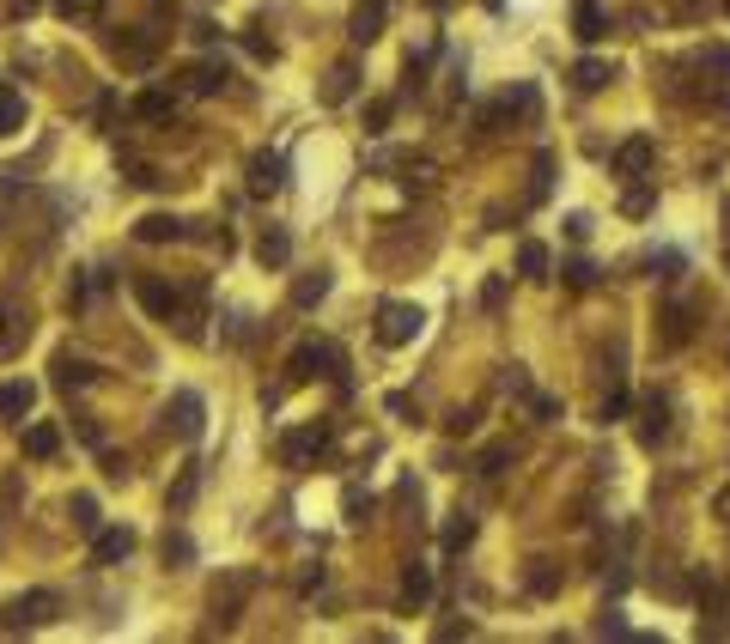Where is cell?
<instances>
[{
    "mask_svg": "<svg viewBox=\"0 0 730 644\" xmlns=\"http://www.w3.org/2000/svg\"><path fill=\"white\" fill-rule=\"evenodd\" d=\"M256 596V572H226V578H219L213 584V620L219 626H232L238 614H244V602Z\"/></svg>",
    "mask_w": 730,
    "mask_h": 644,
    "instance_id": "obj_1",
    "label": "cell"
},
{
    "mask_svg": "<svg viewBox=\"0 0 730 644\" xmlns=\"http://www.w3.org/2000/svg\"><path fill=\"white\" fill-rule=\"evenodd\" d=\"M420 322H426V316H420L414 304H396V298L378 304V347H408V341L420 335Z\"/></svg>",
    "mask_w": 730,
    "mask_h": 644,
    "instance_id": "obj_2",
    "label": "cell"
},
{
    "mask_svg": "<svg viewBox=\"0 0 730 644\" xmlns=\"http://www.w3.org/2000/svg\"><path fill=\"white\" fill-rule=\"evenodd\" d=\"M292 383H305V377H341V347L335 341H305L299 353H292Z\"/></svg>",
    "mask_w": 730,
    "mask_h": 644,
    "instance_id": "obj_3",
    "label": "cell"
},
{
    "mask_svg": "<svg viewBox=\"0 0 730 644\" xmlns=\"http://www.w3.org/2000/svg\"><path fill=\"white\" fill-rule=\"evenodd\" d=\"M134 298H140L146 310H153L159 322H171V316L183 310V292H177L171 280H159V274H140V280H134Z\"/></svg>",
    "mask_w": 730,
    "mask_h": 644,
    "instance_id": "obj_4",
    "label": "cell"
},
{
    "mask_svg": "<svg viewBox=\"0 0 730 644\" xmlns=\"http://www.w3.org/2000/svg\"><path fill=\"white\" fill-rule=\"evenodd\" d=\"M55 614H61V596L55 590H31V596H19L7 608V626H49Z\"/></svg>",
    "mask_w": 730,
    "mask_h": 644,
    "instance_id": "obj_5",
    "label": "cell"
},
{
    "mask_svg": "<svg viewBox=\"0 0 730 644\" xmlns=\"http://www.w3.org/2000/svg\"><path fill=\"white\" fill-rule=\"evenodd\" d=\"M323 450H329V426H305V432L280 438V462L286 468H305V456H323Z\"/></svg>",
    "mask_w": 730,
    "mask_h": 644,
    "instance_id": "obj_6",
    "label": "cell"
},
{
    "mask_svg": "<svg viewBox=\"0 0 730 644\" xmlns=\"http://www.w3.org/2000/svg\"><path fill=\"white\" fill-rule=\"evenodd\" d=\"M134 237H140V244H183V237H189V219H177V213H146V219L134 225Z\"/></svg>",
    "mask_w": 730,
    "mask_h": 644,
    "instance_id": "obj_7",
    "label": "cell"
},
{
    "mask_svg": "<svg viewBox=\"0 0 730 644\" xmlns=\"http://www.w3.org/2000/svg\"><path fill=\"white\" fill-rule=\"evenodd\" d=\"M347 37H353V43H378V37H384V0H353Z\"/></svg>",
    "mask_w": 730,
    "mask_h": 644,
    "instance_id": "obj_8",
    "label": "cell"
},
{
    "mask_svg": "<svg viewBox=\"0 0 730 644\" xmlns=\"http://www.w3.org/2000/svg\"><path fill=\"white\" fill-rule=\"evenodd\" d=\"M201 414H207V408H201V395H195V389H177V395H171V426H177V438H183V444H195V438H201Z\"/></svg>",
    "mask_w": 730,
    "mask_h": 644,
    "instance_id": "obj_9",
    "label": "cell"
},
{
    "mask_svg": "<svg viewBox=\"0 0 730 644\" xmlns=\"http://www.w3.org/2000/svg\"><path fill=\"white\" fill-rule=\"evenodd\" d=\"M134 553V529L122 523V529H98L92 535V566H122V559Z\"/></svg>",
    "mask_w": 730,
    "mask_h": 644,
    "instance_id": "obj_10",
    "label": "cell"
},
{
    "mask_svg": "<svg viewBox=\"0 0 730 644\" xmlns=\"http://www.w3.org/2000/svg\"><path fill=\"white\" fill-rule=\"evenodd\" d=\"M286 183V158L280 152H256L250 158V195H274Z\"/></svg>",
    "mask_w": 730,
    "mask_h": 644,
    "instance_id": "obj_11",
    "label": "cell"
},
{
    "mask_svg": "<svg viewBox=\"0 0 730 644\" xmlns=\"http://www.w3.org/2000/svg\"><path fill=\"white\" fill-rule=\"evenodd\" d=\"M353 92H359V67H353V61H335V67L323 73V92H317V98H323V104H347Z\"/></svg>",
    "mask_w": 730,
    "mask_h": 644,
    "instance_id": "obj_12",
    "label": "cell"
},
{
    "mask_svg": "<svg viewBox=\"0 0 730 644\" xmlns=\"http://www.w3.org/2000/svg\"><path fill=\"white\" fill-rule=\"evenodd\" d=\"M183 79H189V92L213 98V92H219V86H226V79H232V67H226V61H195V67H189Z\"/></svg>",
    "mask_w": 730,
    "mask_h": 644,
    "instance_id": "obj_13",
    "label": "cell"
},
{
    "mask_svg": "<svg viewBox=\"0 0 730 644\" xmlns=\"http://www.w3.org/2000/svg\"><path fill=\"white\" fill-rule=\"evenodd\" d=\"M37 401V383H0V420H25Z\"/></svg>",
    "mask_w": 730,
    "mask_h": 644,
    "instance_id": "obj_14",
    "label": "cell"
},
{
    "mask_svg": "<svg viewBox=\"0 0 730 644\" xmlns=\"http://www.w3.org/2000/svg\"><path fill=\"white\" fill-rule=\"evenodd\" d=\"M256 262H262V268H286V262H292V237H286V231H262V237H256Z\"/></svg>",
    "mask_w": 730,
    "mask_h": 644,
    "instance_id": "obj_15",
    "label": "cell"
},
{
    "mask_svg": "<svg viewBox=\"0 0 730 644\" xmlns=\"http://www.w3.org/2000/svg\"><path fill=\"white\" fill-rule=\"evenodd\" d=\"M645 165H651V140H645V134H633V140L615 152V171H621V177H639Z\"/></svg>",
    "mask_w": 730,
    "mask_h": 644,
    "instance_id": "obj_16",
    "label": "cell"
},
{
    "mask_svg": "<svg viewBox=\"0 0 730 644\" xmlns=\"http://www.w3.org/2000/svg\"><path fill=\"white\" fill-rule=\"evenodd\" d=\"M67 517H73V529H80V535H98V529H104V517H98V499H92V493H73V499H67Z\"/></svg>",
    "mask_w": 730,
    "mask_h": 644,
    "instance_id": "obj_17",
    "label": "cell"
},
{
    "mask_svg": "<svg viewBox=\"0 0 730 644\" xmlns=\"http://www.w3.org/2000/svg\"><path fill=\"white\" fill-rule=\"evenodd\" d=\"M55 450H61V432H55L49 420H37V426L25 432V456H31V462H49Z\"/></svg>",
    "mask_w": 730,
    "mask_h": 644,
    "instance_id": "obj_18",
    "label": "cell"
},
{
    "mask_svg": "<svg viewBox=\"0 0 730 644\" xmlns=\"http://www.w3.org/2000/svg\"><path fill=\"white\" fill-rule=\"evenodd\" d=\"M572 31H578L584 43H597V37L609 31V19H603V7H597V0H578V13H572Z\"/></svg>",
    "mask_w": 730,
    "mask_h": 644,
    "instance_id": "obj_19",
    "label": "cell"
},
{
    "mask_svg": "<svg viewBox=\"0 0 730 644\" xmlns=\"http://www.w3.org/2000/svg\"><path fill=\"white\" fill-rule=\"evenodd\" d=\"M110 49H116V61H128V67H146V61H153V37H110Z\"/></svg>",
    "mask_w": 730,
    "mask_h": 644,
    "instance_id": "obj_20",
    "label": "cell"
},
{
    "mask_svg": "<svg viewBox=\"0 0 730 644\" xmlns=\"http://www.w3.org/2000/svg\"><path fill=\"white\" fill-rule=\"evenodd\" d=\"M609 79H615L609 61H578V67H572V86H578V92H603Z\"/></svg>",
    "mask_w": 730,
    "mask_h": 644,
    "instance_id": "obj_21",
    "label": "cell"
},
{
    "mask_svg": "<svg viewBox=\"0 0 730 644\" xmlns=\"http://www.w3.org/2000/svg\"><path fill=\"white\" fill-rule=\"evenodd\" d=\"M323 292H329V274H323V268H317V274H299V280H292V304H299V310H311Z\"/></svg>",
    "mask_w": 730,
    "mask_h": 644,
    "instance_id": "obj_22",
    "label": "cell"
},
{
    "mask_svg": "<svg viewBox=\"0 0 730 644\" xmlns=\"http://www.w3.org/2000/svg\"><path fill=\"white\" fill-rule=\"evenodd\" d=\"M13 128H25V98L13 86H0V140H7Z\"/></svg>",
    "mask_w": 730,
    "mask_h": 644,
    "instance_id": "obj_23",
    "label": "cell"
},
{
    "mask_svg": "<svg viewBox=\"0 0 730 644\" xmlns=\"http://www.w3.org/2000/svg\"><path fill=\"white\" fill-rule=\"evenodd\" d=\"M165 566H171V572H183V566H195V541H189L183 529H171V535H165Z\"/></svg>",
    "mask_w": 730,
    "mask_h": 644,
    "instance_id": "obj_24",
    "label": "cell"
},
{
    "mask_svg": "<svg viewBox=\"0 0 730 644\" xmlns=\"http://www.w3.org/2000/svg\"><path fill=\"white\" fill-rule=\"evenodd\" d=\"M664 414H670V408H664V395H651V401H645V426H639V444H657V438L670 432V426H664Z\"/></svg>",
    "mask_w": 730,
    "mask_h": 644,
    "instance_id": "obj_25",
    "label": "cell"
},
{
    "mask_svg": "<svg viewBox=\"0 0 730 644\" xmlns=\"http://www.w3.org/2000/svg\"><path fill=\"white\" fill-rule=\"evenodd\" d=\"M55 383H61V389L92 383V365H86V359H73V353H55Z\"/></svg>",
    "mask_w": 730,
    "mask_h": 644,
    "instance_id": "obj_26",
    "label": "cell"
},
{
    "mask_svg": "<svg viewBox=\"0 0 730 644\" xmlns=\"http://www.w3.org/2000/svg\"><path fill=\"white\" fill-rule=\"evenodd\" d=\"M469 541H475V517H469V511H457V517L445 523V553H463Z\"/></svg>",
    "mask_w": 730,
    "mask_h": 644,
    "instance_id": "obj_27",
    "label": "cell"
},
{
    "mask_svg": "<svg viewBox=\"0 0 730 644\" xmlns=\"http://www.w3.org/2000/svg\"><path fill=\"white\" fill-rule=\"evenodd\" d=\"M524 584H530V596H554V590H560V566H548V559H536Z\"/></svg>",
    "mask_w": 730,
    "mask_h": 644,
    "instance_id": "obj_28",
    "label": "cell"
},
{
    "mask_svg": "<svg viewBox=\"0 0 730 644\" xmlns=\"http://www.w3.org/2000/svg\"><path fill=\"white\" fill-rule=\"evenodd\" d=\"M518 268H524V280H548V250L536 244V237H530V244L518 250Z\"/></svg>",
    "mask_w": 730,
    "mask_h": 644,
    "instance_id": "obj_29",
    "label": "cell"
},
{
    "mask_svg": "<svg viewBox=\"0 0 730 644\" xmlns=\"http://www.w3.org/2000/svg\"><path fill=\"white\" fill-rule=\"evenodd\" d=\"M134 116L165 122V116H171V92H140V98H134Z\"/></svg>",
    "mask_w": 730,
    "mask_h": 644,
    "instance_id": "obj_30",
    "label": "cell"
},
{
    "mask_svg": "<svg viewBox=\"0 0 730 644\" xmlns=\"http://www.w3.org/2000/svg\"><path fill=\"white\" fill-rule=\"evenodd\" d=\"M402 596H408V602H426V596H432V572H426V566H408V572H402Z\"/></svg>",
    "mask_w": 730,
    "mask_h": 644,
    "instance_id": "obj_31",
    "label": "cell"
},
{
    "mask_svg": "<svg viewBox=\"0 0 730 644\" xmlns=\"http://www.w3.org/2000/svg\"><path fill=\"white\" fill-rule=\"evenodd\" d=\"M55 13L73 25V19H98L104 13V0H55Z\"/></svg>",
    "mask_w": 730,
    "mask_h": 644,
    "instance_id": "obj_32",
    "label": "cell"
},
{
    "mask_svg": "<svg viewBox=\"0 0 730 644\" xmlns=\"http://www.w3.org/2000/svg\"><path fill=\"white\" fill-rule=\"evenodd\" d=\"M341 511H347V523H365V517H372V493L347 487V493H341Z\"/></svg>",
    "mask_w": 730,
    "mask_h": 644,
    "instance_id": "obj_33",
    "label": "cell"
},
{
    "mask_svg": "<svg viewBox=\"0 0 730 644\" xmlns=\"http://www.w3.org/2000/svg\"><path fill=\"white\" fill-rule=\"evenodd\" d=\"M195 487H201V468H183V474H177V487H171V505L183 511V505L195 499Z\"/></svg>",
    "mask_w": 730,
    "mask_h": 644,
    "instance_id": "obj_34",
    "label": "cell"
},
{
    "mask_svg": "<svg viewBox=\"0 0 730 644\" xmlns=\"http://www.w3.org/2000/svg\"><path fill=\"white\" fill-rule=\"evenodd\" d=\"M390 116H396V104H390V98H378L372 110H365V134H384V128H390Z\"/></svg>",
    "mask_w": 730,
    "mask_h": 644,
    "instance_id": "obj_35",
    "label": "cell"
},
{
    "mask_svg": "<svg viewBox=\"0 0 730 644\" xmlns=\"http://www.w3.org/2000/svg\"><path fill=\"white\" fill-rule=\"evenodd\" d=\"M244 49H250L256 61H274V43L262 37V25H250V31H244Z\"/></svg>",
    "mask_w": 730,
    "mask_h": 644,
    "instance_id": "obj_36",
    "label": "cell"
},
{
    "mask_svg": "<svg viewBox=\"0 0 730 644\" xmlns=\"http://www.w3.org/2000/svg\"><path fill=\"white\" fill-rule=\"evenodd\" d=\"M13 347H19V329H13V310H7V304H0V359H7Z\"/></svg>",
    "mask_w": 730,
    "mask_h": 644,
    "instance_id": "obj_37",
    "label": "cell"
},
{
    "mask_svg": "<svg viewBox=\"0 0 730 644\" xmlns=\"http://www.w3.org/2000/svg\"><path fill=\"white\" fill-rule=\"evenodd\" d=\"M548 177H554V158L542 152V158H536V183H530V201H542V195H548Z\"/></svg>",
    "mask_w": 730,
    "mask_h": 644,
    "instance_id": "obj_38",
    "label": "cell"
},
{
    "mask_svg": "<svg viewBox=\"0 0 730 644\" xmlns=\"http://www.w3.org/2000/svg\"><path fill=\"white\" fill-rule=\"evenodd\" d=\"M651 201H657V189H627V195H621V213H645Z\"/></svg>",
    "mask_w": 730,
    "mask_h": 644,
    "instance_id": "obj_39",
    "label": "cell"
},
{
    "mask_svg": "<svg viewBox=\"0 0 730 644\" xmlns=\"http://www.w3.org/2000/svg\"><path fill=\"white\" fill-rule=\"evenodd\" d=\"M566 286H578V292L597 286V268H591V262H572V268H566Z\"/></svg>",
    "mask_w": 730,
    "mask_h": 644,
    "instance_id": "obj_40",
    "label": "cell"
},
{
    "mask_svg": "<svg viewBox=\"0 0 730 644\" xmlns=\"http://www.w3.org/2000/svg\"><path fill=\"white\" fill-rule=\"evenodd\" d=\"M499 462H511V444H493V450H481V474H499Z\"/></svg>",
    "mask_w": 730,
    "mask_h": 644,
    "instance_id": "obj_41",
    "label": "cell"
},
{
    "mask_svg": "<svg viewBox=\"0 0 730 644\" xmlns=\"http://www.w3.org/2000/svg\"><path fill=\"white\" fill-rule=\"evenodd\" d=\"M621 408H627V389H609L603 395V420H621Z\"/></svg>",
    "mask_w": 730,
    "mask_h": 644,
    "instance_id": "obj_42",
    "label": "cell"
},
{
    "mask_svg": "<svg viewBox=\"0 0 730 644\" xmlns=\"http://www.w3.org/2000/svg\"><path fill=\"white\" fill-rule=\"evenodd\" d=\"M481 304L499 310V304H505V280H487V286H481Z\"/></svg>",
    "mask_w": 730,
    "mask_h": 644,
    "instance_id": "obj_43",
    "label": "cell"
},
{
    "mask_svg": "<svg viewBox=\"0 0 730 644\" xmlns=\"http://www.w3.org/2000/svg\"><path fill=\"white\" fill-rule=\"evenodd\" d=\"M128 177H134V183H140V189H159V171H153V165H134V171H128Z\"/></svg>",
    "mask_w": 730,
    "mask_h": 644,
    "instance_id": "obj_44",
    "label": "cell"
},
{
    "mask_svg": "<svg viewBox=\"0 0 730 644\" xmlns=\"http://www.w3.org/2000/svg\"><path fill=\"white\" fill-rule=\"evenodd\" d=\"M37 7H43V0H7V13H13V19H31Z\"/></svg>",
    "mask_w": 730,
    "mask_h": 644,
    "instance_id": "obj_45",
    "label": "cell"
},
{
    "mask_svg": "<svg viewBox=\"0 0 730 644\" xmlns=\"http://www.w3.org/2000/svg\"><path fill=\"white\" fill-rule=\"evenodd\" d=\"M426 7H451V0H426Z\"/></svg>",
    "mask_w": 730,
    "mask_h": 644,
    "instance_id": "obj_46",
    "label": "cell"
},
{
    "mask_svg": "<svg viewBox=\"0 0 730 644\" xmlns=\"http://www.w3.org/2000/svg\"><path fill=\"white\" fill-rule=\"evenodd\" d=\"M724 13H730V0H724Z\"/></svg>",
    "mask_w": 730,
    "mask_h": 644,
    "instance_id": "obj_47",
    "label": "cell"
}]
</instances>
